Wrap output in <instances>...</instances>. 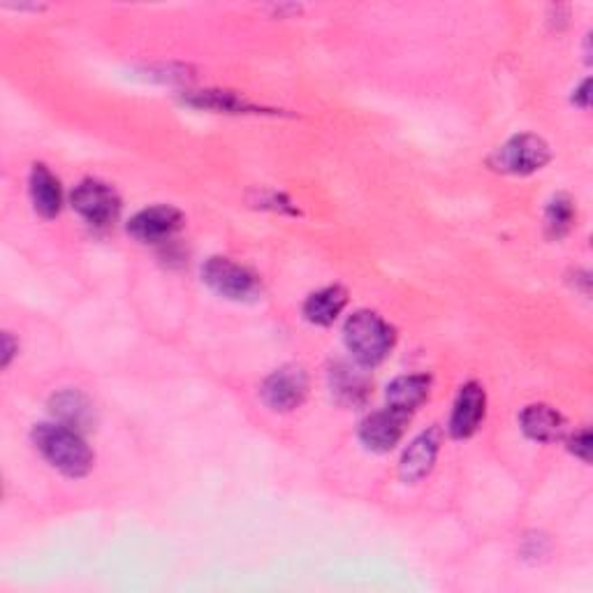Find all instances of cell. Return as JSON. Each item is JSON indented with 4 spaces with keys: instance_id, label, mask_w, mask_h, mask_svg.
<instances>
[{
    "instance_id": "cell-1",
    "label": "cell",
    "mask_w": 593,
    "mask_h": 593,
    "mask_svg": "<svg viewBox=\"0 0 593 593\" xmlns=\"http://www.w3.org/2000/svg\"><path fill=\"white\" fill-rule=\"evenodd\" d=\"M30 439L40 455L63 476L84 478L91 474L96 455L86 445L81 431L61 422H42L33 427Z\"/></svg>"
},
{
    "instance_id": "cell-2",
    "label": "cell",
    "mask_w": 593,
    "mask_h": 593,
    "mask_svg": "<svg viewBox=\"0 0 593 593\" xmlns=\"http://www.w3.org/2000/svg\"><path fill=\"white\" fill-rule=\"evenodd\" d=\"M343 339L353 359L364 369H369V366H378L390 355L394 345V329L378 313L362 308L345 320Z\"/></svg>"
},
{
    "instance_id": "cell-3",
    "label": "cell",
    "mask_w": 593,
    "mask_h": 593,
    "mask_svg": "<svg viewBox=\"0 0 593 593\" xmlns=\"http://www.w3.org/2000/svg\"><path fill=\"white\" fill-rule=\"evenodd\" d=\"M204 283L230 302H253L263 294V281L255 272L230 257H209L202 267Z\"/></svg>"
},
{
    "instance_id": "cell-4",
    "label": "cell",
    "mask_w": 593,
    "mask_h": 593,
    "mask_svg": "<svg viewBox=\"0 0 593 593\" xmlns=\"http://www.w3.org/2000/svg\"><path fill=\"white\" fill-rule=\"evenodd\" d=\"M552 161L550 144L543 137L521 133L510 137L492 159V165L505 174H515V177H529L543 169Z\"/></svg>"
},
{
    "instance_id": "cell-5",
    "label": "cell",
    "mask_w": 593,
    "mask_h": 593,
    "mask_svg": "<svg viewBox=\"0 0 593 593\" xmlns=\"http://www.w3.org/2000/svg\"><path fill=\"white\" fill-rule=\"evenodd\" d=\"M70 204L93 228H110L121 214V198L116 190L98 179H84L75 186Z\"/></svg>"
},
{
    "instance_id": "cell-6",
    "label": "cell",
    "mask_w": 593,
    "mask_h": 593,
    "mask_svg": "<svg viewBox=\"0 0 593 593\" xmlns=\"http://www.w3.org/2000/svg\"><path fill=\"white\" fill-rule=\"evenodd\" d=\"M308 394V376L296 364H286L276 369L260 388L265 406L274 413H290L304 404Z\"/></svg>"
},
{
    "instance_id": "cell-7",
    "label": "cell",
    "mask_w": 593,
    "mask_h": 593,
    "mask_svg": "<svg viewBox=\"0 0 593 593\" xmlns=\"http://www.w3.org/2000/svg\"><path fill=\"white\" fill-rule=\"evenodd\" d=\"M184 225V214L172 204H155L137 212L128 220V235L142 243H163L177 235Z\"/></svg>"
},
{
    "instance_id": "cell-8",
    "label": "cell",
    "mask_w": 593,
    "mask_h": 593,
    "mask_svg": "<svg viewBox=\"0 0 593 593\" xmlns=\"http://www.w3.org/2000/svg\"><path fill=\"white\" fill-rule=\"evenodd\" d=\"M441 443H443V433L439 427H431L417 436V439H413L411 445L404 450V457H401L399 462L401 482L417 484L420 480H425L431 474L436 459H439Z\"/></svg>"
},
{
    "instance_id": "cell-9",
    "label": "cell",
    "mask_w": 593,
    "mask_h": 593,
    "mask_svg": "<svg viewBox=\"0 0 593 593\" xmlns=\"http://www.w3.org/2000/svg\"><path fill=\"white\" fill-rule=\"evenodd\" d=\"M487 415V394L480 382L470 380L466 386H462L455 406H452L450 415V425L447 431L452 439H470L480 425L484 422Z\"/></svg>"
},
{
    "instance_id": "cell-10",
    "label": "cell",
    "mask_w": 593,
    "mask_h": 593,
    "mask_svg": "<svg viewBox=\"0 0 593 593\" xmlns=\"http://www.w3.org/2000/svg\"><path fill=\"white\" fill-rule=\"evenodd\" d=\"M408 422L411 417L386 406L382 411L364 417L359 425V441L371 452H390L399 445L401 439H404Z\"/></svg>"
},
{
    "instance_id": "cell-11",
    "label": "cell",
    "mask_w": 593,
    "mask_h": 593,
    "mask_svg": "<svg viewBox=\"0 0 593 593\" xmlns=\"http://www.w3.org/2000/svg\"><path fill=\"white\" fill-rule=\"evenodd\" d=\"M28 193L33 209L42 218L51 220L61 214L63 206V188L54 172H51L45 163H35L28 177Z\"/></svg>"
},
{
    "instance_id": "cell-12",
    "label": "cell",
    "mask_w": 593,
    "mask_h": 593,
    "mask_svg": "<svg viewBox=\"0 0 593 593\" xmlns=\"http://www.w3.org/2000/svg\"><path fill=\"white\" fill-rule=\"evenodd\" d=\"M329 388L341 406H364L371 394V382L357 366L339 362L329 369Z\"/></svg>"
},
{
    "instance_id": "cell-13",
    "label": "cell",
    "mask_w": 593,
    "mask_h": 593,
    "mask_svg": "<svg viewBox=\"0 0 593 593\" xmlns=\"http://www.w3.org/2000/svg\"><path fill=\"white\" fill-rule=\"evenodd\" d=\"M429 390H431V376L427 374L399 376L388 386V392H386L388 408L406 417H413L415 411L429 399Z\"/></svg>"
},
{
    "instance_id": "cell-14",
    "label": "cell",
    "mask_w": 593,
    "mask_h": 593,
    "mask_svg": "<svg viewBox=\"0 0 593 593\" xmlns=\"http://www.w3.org/2000/svg\"><path fill=\"white\" fill-rule=\"evenodd\" d=\"M184 102L188 108L216 112V114H265V108H257L255 102L243 98L235 91H220V89H206V91H188L184 96Z\"/></svg>"
},
{
    "instance_id": "cell-15",
    "label": "cell",
    "mask_w": 593,
    "mask_h": 593,
    "mask_svg": "<svg viewBox=\"0 0 593 593\" xmlns=\"http://www.w3.org/2000/svg\"><path fill=\"white\" fill-rule=\"evenodd\" d=\"M49 408L61 425H67L77 431L91 429L93 425L91 401L86 399L79 390H61L59 394L51 396Z\"/></svg>"
},
{
    "instance_id": "cell-16",
    "label": "cell",
    "mask_w": 593,
    "mask_h": 593,
    "mask_svg": "<svg viewBox=\"0 0 593 593\" xmlns=\"http://www.w3.org/2000/svg\"><path fill=\"white\" fill-rule=\"evenodd\" d=\"M521 429L531 441L538 443H554L562 439L564 433V417L559 411H554L547 404H533L527 406L519 417Z\"/></svg>"
},
{
    "instance_id": "cell-17",
    "label": "cell",
    "mask_w": 593,
    "mask_h": 593,
    "mask_svg": "<svg viewBox=\"0 0 593 593\" xmlns=\"http://www.w3.org/2000/svg\"><path fill=\"white\" fill-rule=\"evenodd\" d=\"M348 304V290L341 286H327L306 296L304 302V318L313 325L329 327L341 316V311Z\"/></svg>"
},
{
    "instance_id": "cell-18",
    "label": "cell",
    "mask_w": 593,
    "mask_h": 593,
    "mask_svg": "<svg viewBox=\"0 0 593 593\" xmlns=\"http://www.w3.org/2000/svg\"><path fill=\"white\" fill-rule=\"evenodd\" d=\"M575 218V202L566 193L554 195L545 209V230L552 239H564L572 230Z\"/></svg>"
},
{
    "instance_id": "cell-19",
    "label": "cell",
    "mask_w": 593,
    "mask_h": 593,
    "mask_svg": "<svg viewBox=\"0 0 593 593\" xmlns=\"http://www.w3.org/2000/svg\"><path fill=\"white\" fill-rule=\"evenodd\" d=\"M568 450L572 452L575 457L582 459L584 464L591 462V431H589V427H584V429H580V431H575V433L570 436Z\"/></svg>"
},
{
    "instance_id": "cell-20",
    "label": "cell",
    "mask_w": 593,
    "mask_h": 593,
    "mask_svg": "<svg viewBox=\"0 0 593 593\" xmlns=\"http://www.w3.org/2000/svg\"><path fill=\"white\" fill-rule=\"evenodd\" d=\"M16 351H20V345H16V343L12 341L10 331H5V335H3V366H5V369L10 366L12 357L16 355Z\"/></svg>"
},
{
    "instance_id": "cell-21",
    "label": "cell",
    "mask_w": 593,
    "mask_h": 593,
    "mask_svg": "<svg viewBox=\"0 0 593 593\" xmlns=\"http://www.w3.org/2000/svg\"><path fill=\"white\" fill-rule=\"evenodd\" d=\"M589 86H591V81H589V79H584V81L580 84V89L575 91V96H572L575 104H580L582 110H589Z\"/></svg>"
}]
</instances>
